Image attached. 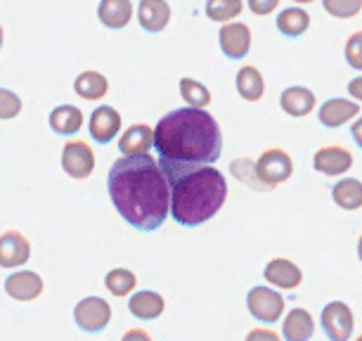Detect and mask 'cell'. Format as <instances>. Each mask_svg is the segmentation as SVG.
I'll return each instance as SVG.
<instances>
[{
    "instance_id": "603a6c76",
    "label": "cell",
    "mask_w": 362,
    "mask_h": 341,
    "mask_svg": "<svg viewBox=\"0 0 362 341\" xmlns=\"http://www.w3.org/2000/svg\"><path fill=\"white\" fill-rule=\"evenodd\" d=\"M277 31L286 38H298L310 29V15L303 8H286L277 15Z\"/></svg>"
},
{
    "instance_id": "4316f807",
    "label": "cell",
    "mask_w": 362,
    "mask_h": 341,
    "mask_svg": "<svg viewBox=\"0 0 362 341\" xmlns=\"http://www.w3.org/2000/svg\"><path fill=\"white\" fill-rule=\"evenodd\" d=\"M242 10H244L242 0H206V17L211 22L230 24L232 19L242 15Z\"/></svg>"
},
{
    "instance_id": "8fae6325",
    "label": "cell",
    "mask_w": 362,
    "mask_h": 341,
    "mask_svg": "<svg viewBox=\"0 0 362 341\" xmlns=\"http://www.w3.org/2000/svg\"><path fill=\"white\" fill-rule=\"evenodd\" d=\"M31 258V244L22 233L8 230L0 235V268H19Z\"/></svg>"
},
{
    "instance_id": "3957f363",
    "label": "cell",
    "mask_w": 362,
    "mask_h": 341,
    "mask_svg": "<svg viewBox=\"0 0 362 341\" xmlns=\"http://www.w3.org/2000/svg\"><path fill=\"white\" fill-rule=\"evenodd\" d=\"M166 178L170 183V216L185 228L211 221L228 200V180L209 163L175 170Z\"/></svg>"
},
{
    "instance_id": "ba28073f",
    "label": "cell",
    "mask_w": 362,
    "mask_h": 341,
    "mask_svg": "<svg viewBox=\"0 0 362 341\" xmlns=\"http://www.w3.org/2000/svg\"><path fill=\"white\" fill-rule=\"evenodd\" d=\"M62 168L64 173H69L71 178L83 180L95 170V152L88 147L83 140H71L66 142L62 149Z\"/></svg>"
},
{
    "instance_id": "7402d4cb",
    "label": "cell",
    "mask_w": 362,
    "mask_h": 341,
    "mask_svg": "<svg viewBox=\"0 0 362 341\" xmlns=\"http://www.w3.org/2000/svg\"><path fill=\"white\" fill-rule=\"evenodd\" d=\"M315 332V320L305 308H293L284 318L282 334L286 341H308Z\"/></svg>"
},
{
    "instance_id": "f546056e",
    "label": "cell",
    "mask_w": 362,
    "mask_h": 341,
    "mask_svg": "<svg viewBox=\"0 0 362 341\" xmlns=\"http://www.w3.org/2000/svg\"><path fill=\"white\" fill-rule=\"evenodd\" d=\"M230 170L232 175L244 183V185H249L251 190H256V192H265L261 180H258V173H256V161L254 159H235L230 163Z\"/></svg>"
},
{
    "instance_id": "ffe728a7",
    "label": "cell",
    "mask_w": 362,
    "mask_h": 341,
    "mask_svg": "<svg viewBox=\"0 0 362 341\" xmlns=\"http://www.w3.org/2000/svg\"><path fill=\"white\" fill-rule=\"evenodd\" d=\"M235 86H237L239 98L247 102H258L265 95V79L254 64H244L242 69L237 71Z\"/></svg>"
},
{
    "instance_id": "7c38bea8",
    "label": "cell",
    "mask_w": 362,
    "mask_h": 341,
    "mask_svg": "<svg viewBox=\"0 0 362 341\" xmlns=\"http://www.w3.org/2000/svg\"><path fill=\"white\" fill-rule=\"evenodd\" d=\"M88 131H90L93 140L100 142V145H107L112 142L121 131V114L116 112L114 107L102 105L90 114V124H88Z\"/></svg>"
},
{
    "instance_id": "d6986e66",
    "label": "cell",
    "mask_w": 362,
    "mask_h": 341,
    "mask_svg": "<svg viewBox=\"0 0 362 341\" xmlns=\"http://www.w3.org/2000/svg\"><path fill=\"white\" fill-rule=\"evenodd\" d=\"M98 17L107 29H124L133 17L131 0H100Z\"/></svg>"
},
{
    "instance_id": "e0dca14e",
    "label": "cell",
    "mask_w": 362,
    "mask_h": 341,
    "mask_svg": "<svg viewBox=\"0 0 362 341\" xmlns=\"http://www.w3.org/2000/svg\"><path fill=\"white\" fill-rule=\"evenodd\" d=\"M138 22L147 33H161L170 22V5L166 0H140Z\"/></svg>"
},
{
    "instance_id": "30bf717a",
    "label": "cell",
    "mask_w": 362,
    "mask_h": 341,
    "mask_svg": "<svg viewBox=\"0 0 362 341\" xmlns=\"http://www.w3.org/2000/svg\"><path fill=\"white\" fill-rule=\"evenodd\" d=\"M313 166L322 175H344L353 166V154L341 145H327L315 152Z\"/></svg>"
},
{
    "instance_id": "5b68a950",
    "label": "cell",
    "mask_w": 362,
    "mask_h": 341,
    "mask_svg": "<svg viewBox=\"0 0 362 341\" xmlns=\"http://www.w3.org/2000/svg\"><path fill=\"white\" fill-rule=\"evenodd\" d=\"M284 299L279 296L277 289L270 287H251L247 294V308L254 316L258 323L263 325H272L282 318L284 313Z\"/></svg>"
},
{
    "instance_id": "9c48e42d",
    "label": "cell",
    "mask_w": 362,
    "mask_h": 341,
    "mask_svg": "<svg viewBox=\"0 0 362 341\" xmlns=\"http://www.w3.org/2000/svg\"><path fill=\"white\" fill-rule=\"evenodd\" d=\"M218 45L228 59H244L251 50V29L242 22L223 24L218 31Z\"/></svg>"
},
{
    "instance_id": "cb8c5ba5",
    "label": "cell",
    "mask_w": 362,
    "mask_h": 341,
    "mask_svg": "<svg viewBox=\"0 0 362 341\" xmlns=\"http://www.w3.org/2000/svg\"><path fill=\"white\" fill-rule=\"evenodd\" d=\"M332 200L344 211L362 209V183L358 178H341L332 187Z\"/></svg>"
},
{
    "instance_id": "f1b7e54d",
    "label": "cell",
    "mask_w": 362,
    "mask_h": 341,
    "mask_svg": "<svg viewBox=\"0 0 362 341\" xmlns=\"http://www.w3.org/2000/svg\"><path fill=\"white\" fill-rule=\"evenodd\" d=\"M135 284H138V279H135V275L131 270L126 268H114L107 272L105 277V287L112 291L114 296H128L131 291L135 289Z\"/></svg>"
},
{
    "instance_id": "d590c367",
    "label": "cell",
    "mask_w": 362,
    "mask_h": 341,
    "mask_svg": "<svg viewBox=\"0 0 362 341\" xmlns=\"http://www.w3.org/2000/svg\"><path fill=\"white\" fill-rule=\"evenodd\" d=\"M121 341H154L145 330H128L124 337H121Z\"/></svg>"
},
{
    "instance_id": "4dcf8cb0",
    "label": "cell",
    "mask_w": 362,
    "mask_h": 341,
    "mask_svg": "<svg viewBox=\"0 0 362 341\" xmlns=\"http://www.w3.org/2000/svg\"><path fill=\"white\" fill-rule=\"evenodd\" d=\"M322 8L337 19H353L362 12V0H322Z\"/></svg>"
},
{
    "instance_id": "8d00e7d4",
    "label": "cell",
    "mask_w": 362,
    "mask_h": 341,
    "mask_svg": "<svg viewBox=\"0 0 362 341\" xmlns=\"http://www.w3.org/2000/svg\"><path fill=\"white\" fill-rule=\"evenodd\" d=\"M348 95L355 98V102H362V76H355L351 83H348Z\"/></svg>"
},
{
    "instance_id": "ab89813d",
    "label": "cell",
    "mask_w": 362,
    "mask_h": 341,
    "mask_svg": "<svg viewBox=\"0 0 362 341\" xmlns=\"http://www.w3.org/2000/svg\"><path fill=\"white\" fill-rule=\"evenodd\" d=\"M291 3H298V5H305V3H313V0H291Z\"/></svg>"
},
{
    "instance_id": "b9f144b4",
    "label": "cell",
    "mask_w": 362,
    "mask_h": 341,
    "mask_svg": "<svg viewBox=\"0 0 362 341\" xmlns=\"http://www.w3.org/2000/svg\"><path fill=\"white\" fill-rule=\"evenodd\" d=\"M355 341H362V334H360V337H358V339H355Z\"/></svg>"
},
{
    "instance_id": "f35d334b",
    "label": "cell",
    "mask_w": 362,
    "mask_h": 341,
    "mask_svg": "<svg viewBox=\"0 0 362 341\" xmlns=\"http://www.w3.org/2000/svg\"><path fill=\"white\" fill-rule=\"evenodd\" d=\"M358 258L362 261V235L358 237Z\"/></svg>"
},
{
    "instance_id": "e575fe53",
    "label": "cell",
    "mask_w": 362,
    "mask_h": 341,
    "mask_svg": "<svg viewBox=\"0 0 362 341\" xmlns=\"http://www.w3.org/2000/svg\"><path fill=\"white\" fill-rule=\"evenodd\" d=\"M244 341H282V339H279L277 332L268 330V327H256V330H251L247 334V339Z\"/></svg>"
},
{
    "instance_id": "d6a6232c",
    "label": "cell",
    "mask_w": 362,
    "mask_h": 341,
    "mask_svg": "<svg viewBox=\"0 0 362 341\" xmlns=\"http://www.w3.org/2000/svg\"><path fill=\"white\" fill-rule=\"evenodd\" d=\"M346 62L351 64L355 71H362V31H355L353 36L346 40Z\"/></svg>"
},
{
    "instance_id": "52a82bcc",
    "label": "cell",
    "mask_w": 362,
    "mask_h": 341,
    "mask_svg": "<svg viewBox=\"0 0 362 341\" xmlns=\"http://www.w3.org/2000/svg\"><path fill=\"white\" fill-rule=\"evenodd\" d=\"M320 323H322V330L329 341H348L353 334L355 318H353V311L348 308L344 301H332L325 306Z\"/></svg>"
},
{
    "instance_id": "484cf974",
    "label": "cell",
    "mask_w": 362,
    "mask_h": 341,
    "mask_svg": "<svg viewBox=\"0 0 362 341\" xmlns=\"http://www.w3.org/2000/svg\"><path fill=\"white\" fill-rule=\"evenodd\" d=\"M74 91H76L78 98L83 100H102L109 91V81L105 79V74L100 71H81L76 81H74Z\"/></svg>"
},
{
    "instance_id": "277c9868",
    "label": "cell",
    "mask_w": 362,
    "mask_h": 341,
    "mask_svg": "<svg viewBox=\"0 0 362 341\" xmlns=\"http://www.w3.org/2000/svg\"><path fill=\"white\" fill-rule=\"evenodd\" d=\"M256 173L263 190L270 192V190H275L277 185H282V183L291 178L293 161L282 147H270L256 159Z\"/></svg>"
},
{
    "instance_id": "4fadbf2b",
    "label": "cell",
    "mask_w": 362,
    "mask_h": 341,
    "mask_svg": "<svg viewBox=\"0 0 362 341\" xmlns=\"http://www.w3.org/2000/svg\"><path fill=\"white\" fill-rule=\"evenodd\" d=\"M320 124L325 128H341L355 117H360V105L355 100H344V98H332L327 100L317 112Z\"/></svg>"
},
{
    "instance_id": "836d02e7",
    "label": "cell",
    "mask_w": 362,
    "mask_h": 341,
    "mask_svg": "<svg viewBox=\"0 0 362 341\" xmlns=\"http://www.w3.org/2000/svg\"><path fill=\"white\" fill-rule=\"evenodd\" d=\"M249 10L258 17H268L279 8V0H247Z\"/></svg>"
},
{
    "instance_id": "60d3db41",
    "label": "cell",
    "mask_w": 362,
    "mask_h": 341,
    "mask_svg": "<svg viewBox=\"0 0 362 341\" xmlns=\"http://www.w3.org/2000/svg\"><path fill=\"white\" fill-rule=\"evenodd\" d=\"M0 47H3V26H0Z\"/></svg>"
},
{
    "instance_id": "2e32d148",
    "label": "cell",
    "mask_w": 362,
    "mask_h": 341,
    "mask_svg": "<svg viewBox=\"0 0 362 341\" xmlns=\"http://www.w3.org/2000/svg\"><path fill=\"white\" fill-rule=\"evenodd\" d=\"M279 107H282V112L289 114V117L303 119L315 109V93L303 86H289L279 95Z\"/></svg>"
},
{
    "instance_id": "74e56055",
    "label": "cell",
    "mask_w": 362,
    "mask_h": 341,
    "mask_svg": "<svg viewBox=\"0 0 362 341\" xmlns=\"http://www.w3.org/2000/svg\"><path fill=\"white\" fill-rule=\"evenodd\" d=\"M351 138L355 140V145L362 149V117L355 119V124L351 126Z\"/></svg>"
},
{
    "instance_id": "5bb4252c",
    "label": "cell",
    "mask_w": 362,
    "mask_h": 341,
    "mask_svg": "<svg viewBox=\"0 0 362 341\" xmlns=\"http://www.w3.org/2000/svg\"><path fill=\"white\" fill-rule=\"evenodd\" d=\"M263 275L272 287H279V289H296L298 284L303 282V272H300L298 265L289 261V258H272V261L265 265Z\"/></svg>"
},
{
    "instance_id": "9a60e30c",
    "label": "cell",
    "mask_w": 362,
    "mask_h": 341,
    "mask_svg": "<svg viewBox=\"0 0 362 341\" xmlns=\"http://www.w3.org/2000/svg\"><path fill=\"white\" fill-rule=\"evenodd\" d=\"M5 291L15 301H33L43 294V279L31 270H19L5 279Z\"/></svg>"
},
{
    "instance_id": "7a4b0ae2",
    "label": "cell",
    "mask_w": 362,
    "mask_h": 341,
    "mask_svg": "<svg viewBox=\"0 0 362 341\" xmlns=\"http://www.w3.org/2000/svg\"><path fill=\"white\" fill-rule=\"evenodd\" d=\"M154 149L166 175L192 166H214L223 154V133L206 109L180 107L154 128Z\"/></svg>"
},
{
    "instance_id": "ac0fdd59",
    "label": "cell",
    "mask_w": 362,
    "mask_h": 341,
    "mask_svg": "<svg viewBox=\"0 0 362 341\" xmlns=\"http://www.w3.org/2000/svg\"><path fill=\"white\" fill-rule=\"evenodd\" d=\"M154 147V131L145 124H135L121 135L119 152L124 156H145Z\"/></svg>"
},
{
    "instance_id": "6da1fadb",
    "label": "cell",
    "mask_w": 362,
    "mask_h": 341,
    "mask_svg": "<svg viewBox=\"0 0 362 341\" xmlns=\"http://www.w3.org/2000/svg\"><path fill=\"white\" fill-rule=\"evenodd\" d=\"M107 190L121 218L140 233H154L170 216V183L149 154L114 161Z\"/></svg>"
},
{
    "instance_id": "1f68e13d",
    "label": "cell",
    "mask_w": 362,
    "mask_h": 341,
    "mask_svg": "<svg viewBox=\"0 0 362 341\" xmlns=\"http://www.w3.org/2000/svg\"><path fill=\"white\" fill-rule=\"evenodd\" d=\"M22 112V100L17 93L0 88V119H15Z\"/></svg>"
},
{
    "instance_id": "44dd1931",
    "label": "cell",
    "mask_w": 362,
    "mask_h": 341,
    "mask_svg": "<svg viewBox=\"0 0 362 341\" xmlns=\"http://www.w3.org/2000/svg\"><path fill=\"white\" fill-rule=\"evenodd\" d=\"M50 128L57 135H76L83 128V112L74 105H59L50 112Z\"/></svg>"
},
{
    "instance_id": "8992f818",
    "label": "cell",
    "mask_w": 362,
    "mask_h": 341,
    "mask_svg": "<svg viewBox=\"0 0 362 341\" xmlns=\"http://www.w3.org/2000/svg\"><path fill=\"white\" fill-rule=\"evenodd\" d=\"M74 320L83 332H102L112 320V306L102 296H88L74 308Z\"/></svg>"
},
{
    "instance_id": "d4e9b609",
    "label": "cell",
    "mask_w": 362,
    "mask_h": 341,
    "mask_svg": "<svg viewBox=\"0 0 362 341\" xmlns=\"http://www.w3.org/2000/svg\"><path fill=\"white\" fill-rule=\"evenodd\" d=\"M128 308L138 320H156L166 308V304H163L161 294H156V291H138V294L131 296V301H128Z\"/></svg>"
},
{
    "instance_id": "83f0119b",
    "label": "cell",
    "mask_w": 362,
    "mask_h": 341,
    "mask_svg": "<svg viewBox=\"0 0 362 341\" xmlns=\"http://www.w3.org/2000/svg\"><path fill=\"white\" fill-rule=\"evenodd\" d=\"M180 95L187 102V107L206 109L211 105V93L209 88L199 83L197 79H180Z\"/></svg>"
}]
</instances>
